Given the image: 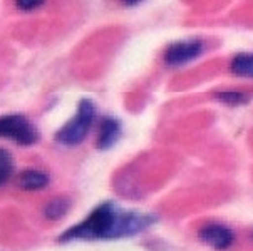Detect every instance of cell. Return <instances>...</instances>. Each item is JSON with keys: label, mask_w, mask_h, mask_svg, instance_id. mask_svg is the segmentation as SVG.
Segmentation results:
<instances>
[{"label": "cell", "mask_w": 253, "mask_h": 251, "mask_svg": "<svg viewBox=\"0 0 253 251\" xmlns=\"http://www.w3.org/2000/svg\"><path fill=\"white\" fill-rule=\"evenodd\" d=\"M156 221V216L148 213L126 211L113 201L96 206L81 223L74 224L59 236V241H92L118 240L139 235Z\"/></svg>", "instance_id": "obj_1"}, {"label": "cell", "mask_w": 253, "mask_h": 251, "mask_svg": "<svg viewBox=\"0 0 253 251\" xmlns=\"http://www.w3.org/2000/svg\"><path fill=\"white\" fill-rule=\"evenodd\" d=\"M96 119V106L91 99H81L74 117L55 133V141L62 146H77L85 139Z\"/></svg>", "instance_id": "obj_2"}, {"label": "cell", "mask_w": 253, "mask_h": 251, "mask_svg": "<svg viewBox=\"0 0 253 251\" xmlns=\"http://www.w3.org/2000/svg\"><path fill=\"white\" fill-rule=\"evenodd\" d=\"M0 138L19 146H32L39 141V131L22 114H3L0 116Z\"/></svg>", "instance_id": "obj_3"}, {"label": "cell", "mask_w": 253, "mask_h": 251, "mask_svg": "<svg viewBox=\"0 0 253 251\" xmlns=\"http://www.w3.org/2000/svg\"><path fill=\"white\" fill-rule=\"evenodd\" d=\"M205 52V42L200 39H184L168 45L163 61L169 67H179L198 59Z\"/></svg>", "instance_id": "obj_4"}, {"label": "cell", "mask_w": 253, "mask_h": 251, "mask_svg": "<svg viewBox=\"0 0 253 251\" xmlns=\"http://www.w3.org/2000/svg\"><path fill=\"white\" fill-rule=\"evenodd\" d=\"M200 241L210 246L213 250H228L235 243V233L233 229L225 226L221 223H208L198 231Z\"/></svg>", "instance_id": "obj_5"}, {"label": "cell", "mask_w": 253, "mask_h": 251, "mask_svg": "<svg viewBox=\"0 0 253 251\" xmlns=\"http://www.w3.org/2000/svg\"><path fill=\"white\" fill-rule=\"evenodd\" d=\"M123 133V126L121 122L116 117H104L99 122V127H97V138H96V147L101 151L111 149L118 139L121 138Z\"/></svg>", "instance_id": "obj_6"}, {"label": "cell", "mask_w": 253, "mask_h": 251, "mask_svg": "<svg viewBox=\"0 0 253 251\" xmlns=\"http://www.w3.org/2000/svg\"><path fill=\"white\" fill-rule=\"evenodd\" d=\"M49 176L44 171H39V169H25L19 174L17 178V184L25 191H39L44 189L49 184Z\"/></svg>", "instance_id": "obj_7"}, {"label": "cell", "mask_w": 253, "mask_h": 251, "mask_svg": "<svg viewBox=\"0 0 253 251\" xmlns=\"http://www.w3.org/2000/svg\"><path fill=\"white\" fill-rule=\"evenodd\" d=\"M230 72L235 77L253 79V52L237 54L230 62Z\"/></svg>", "instance_id": "obj_8"}, {"label": "cell", "mask_w": 253, "mask_h": 251, "mask_svg": "<svg viewBox=\"0 0 253 251\" xmlns=\"http://www.w3.org/2000/svg\"><path fill=\"white\" fill-rule=\"evenodd\" d=\"M216 101H220L221 104L231 106V108H237V106H245L250 102L252 96L247 92H240V91H221L215 94Z\"/></svg>", "instance_id": "obj_9"}, {"label": "cell", "mask_w": 253, "mask_h": 251, "mask_svg": "<svg viewBox=\"0 0 253 251\" xmlns=\"http://www.w3.org/2000/svg\"><path fill=\"white\" fill-rule=\"evenodd\" d=\"M69 211V201L66 198H55L44 208V216L47 219H61Z\"/></svg>", "instance_id": "obj_10"}, {"label": "cell", "mask_w": 253, "mask_h": 251, "mask_svg": "<svg viewBox=\"0 0 253 251\" xmlns=\"http://www.w3.org/2000/svg\"><path fill=\"white\" fill-rule=\"evenodd\" d=\"M12 173H14V159L10 152L0 147V186H3L10 179Z\"/></svg>", "instance_id": "obj_11"}, {"label": "cell", "mask_w": 253, "mask_h": 251, "mask_svg": "<svg viewBox=\"0 0 253 251\" xmlns=\"http://www.w3.org/2000/svg\"><path fill=\"white\" fill-rule=\"evenodd\" d=\"M15 5L19 7L20 10H32V8L42 7V5H44V2H41V0H37V2H27V0H19V2H17Z\"/></svg>", "instance_id": "obj_12"}]
</instances>
